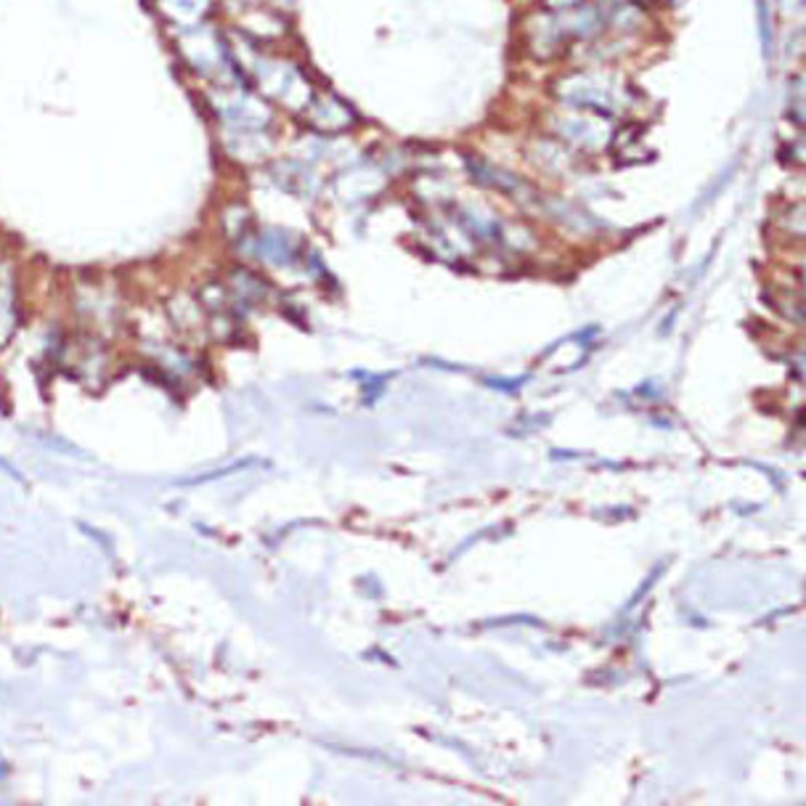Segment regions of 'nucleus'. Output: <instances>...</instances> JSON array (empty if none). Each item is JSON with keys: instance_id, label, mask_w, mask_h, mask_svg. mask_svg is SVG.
Listing matches in <instances>:
<instances>
[{"instance_id": "nucleus-1", "label": "nucleus", "mask_w": 806, "mask_h": 806, "mask_svg": "<svg viewBox=\"0 0 806 806\" xmlns=\"http://www.w3.org/2000/svg\"><path fill=\"white\" fill-rule=\"evenodd\" d=\"M0 470H3V473H9L11 477H16V481H22V475H19V473H16V470H14V467H11V464H9V462H5V459H0Z\"/></svg>"}]
</instances>
